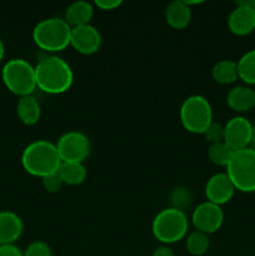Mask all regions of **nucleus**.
I'll return each mask as SVG.
<instances>
[{
	"instance_id": "17",
	"label": "nucleus",
	"mask_w": 255,
	"mask_h": 256,
	"mask_svg": "<svg viewBox=\"0 0 255 256\" xmlns=\"http://www.w3.org/2000/svg\"><path fill=\"white\" fill-rule=\"evenodd\" d=\"M92 16H94V5L84 0H78L66 8L64 20L70 25V28H78L90 24Z\"/></svg>"
},
{
	"instance_id": "2",
	"label": "nucleus",
	"mask_w": 255,
	"mask_h": 256,
	"mask_svg": "<svg viewBox=\"0 0 255 256\" xmlns=\"http://www.w3.org/2000/svg\"><path fill=\"white\" fill-rule=\"evenodd\" d=\"M62 159L56 145L48 140H35L26 145L22 154V166L32 176L42 179L58 172Z\"/></svg>"
},
{
	"instance_id": "4",
	"label": "nucleus",
	"mask_w": 255,
	"mask_h": 256,
	"mask_svg": "<svg viewBox=\"0 0 255 256\" xmlns=\"http://www.w3.org/2000/svg\"><path fill=\"white\" fill-rule=\"evenodd\" d=\"M189 220L185 212L166 208L155 215L152 222V232L162 245H170L186 238Z\"/></svg>"
},
{
	"instance_id": "31",
	"label": "nucleus",
	"mask_w": 255,
	"mask_h": 256,
	"mask_svg": "<svg viewBox=\"0 0 255 256\" xmlns=\"http://www.w3.org/2000/svg\"><path fill=\"white\" fill-rule=\"evenodd\" d=\"M4 55H5V45L2 42V40L0 39V62L4 59Z\"/></svg>"
},
{
	"instance_id": "25",
	"label": "nucleus",
	"mask_w": 255,
	"mask_h": 256,
	"mask_svg": "<svg viewBox=\"0 0 255 256\" xmlns=\"http://www.w3.org/2000/svg\"><path fill=\"white\" fill-rule=\"evenodd\" d=\"M202 136L210 144H215V142H224V125L219 124L216 122H212L209 126L206 128Z\"/></svg>"
},
{
	"instance_id": "16",
	"label": "nucleus",
	"mask_w": 255,
	"mask_h": 256,
	"mask_svg": "<svg viewBox=\"0 0 255 256\" xmlns=\"http://www.w3.org/2000/svg\"><path fill=\"white\" fill-rule=\"evenodd\" d=\"M164 16L166 24L172 29H185L192 22V8L185 0H174L168 4Z\"/></svg>"
},
{
	"instance_id": "24",
	"label": "nucleus",
	"mask_w": 255,
	"mask_h": 256,
	"mask_svg": "<svg viewBox=\"0 0 255 256\" xmlns=\"http://www.w3.org/2000/svg\"><path fill=\"white\" fill-rule=\"evenodd\" d=\"M190 202H192V195H190L189 190L185 189V188H176L172 192V208L184 212V208L189 206Z\"/></svg>"
},
{
	"instance_id": "13",
	"label": "nucleus",
	"mask_w": 255,
	"mask_h": 256,
	"mask_svg": "<svg viewBox=\"0 0 255 256\" xmlns=\"http://www.w3.org/2000/svg\"><path fill=\"white\" fill-rule=\"evenodd\" d=\"M235 192V188L232 185V180L226 175V172H218L205 184V196L208 202L216 204L219 206L226 204L232 200V195Z\"/></svg>"
},
{
	"instance_id": "33",
	"label": "nucleus",
	"mask_w": 255,
	"mask_h": 256,
	"mask_svg": "<svg viewBox=\"0 0 255 256\" xmlns=\"http://www.w3.org/2000/svg\"><path fill=\"white\" fill-rule=\"evenodd\" d=\"M252 8H254V10H255V0H254V5H252Z\"/></svg>"
},
{
	"instance_id": "27",
	"label": "nucleus",
	"mask_w": 255,
	"mask_h": 256,
	"mask_svg": "<svg viewBox=\"0 0 255 256\" xmlns=\"http://www.w3.org/2000/svg\"><path fill=\"white\" fill-rule=\"evenodd\" d=\"M42 184L45 192H49V194H56V192H59L60 190H62V188L64 186L58 172H54V174H50L48 175V176L42 178Z\"/></svg>"
},
{
	"instance_id": "10",
	"label": "nucleus",
	"mask_w": 255,
	"mask_h": 256,
	"mask_svg": "<svg viewBox=\"0 0 255 256\" xmlns=\"http://www.w3.org/2000/svg\"><path fill=\"white\" fill-rule=\"evenodd\" d=\"M254 0H238L228 16V28L238 36H245L255 30Z\"/></svg>"
},
{
	"instance_id": "8",
	"label": "nucleus",
	"mask_w": 255,
	"mask_h": 256,
	"mask_svg": "<svg viewBox=\"0 0 255 256\" xmlns=\"http://www.w3.org/2000/svg\"><path fill=\"white\" fill-rule=\"evenodd\" d=\"M55 145L62 162H84L90 154L89 138L78 130L64 132Z\"/></svg>"
},
{
	"instance_id": "32",
	"label": "nucleus",
	"mask_w": 255,
	"mask_h": 256,
	"mask_svg": "<svg viewBox=\"0 0 255 256\" xmlns=\"http://www.w3.org/2000/svg\"><path fill=\"white\" fill-rule=\"evenodd\" d=\"M250 148L255 150V125H252V142H250Z\"/></svg>"
},
{
	"instance_id": "7",
	"label": "nucleus",
	"mask_w": 255,
	"mask_h": 256,
	"mask_svg": "<svg viewBox=\"0 0 255 256\" xmlns=\"http://www.w3.org/2000/svg\"><path fill=\"white\" fill-rule=\"evenodd\" d=\"M225 169L235 190L255 192V150L246 148L234 152Z\"/></svg>"
},
{
	"instance_id": "14",
	"label": "nucleus",
	"mask_w": 255,
	"mask_h": 256,
	"mask_svg": "<svg viewBox=\"0 0 255 256\" xmlns=\"http://www.w3.org/2000/svg\"><path fill=\"white\" fill-rule=\"evenodd\" d=\"M24 224L22 218L10 210L0 212V245L14 244L22 235Z\"/></svg>"
},
{
	"instance_id": "30",
	"label": "nucleus",
	"mask_w": 255,
	"mask_h": 256,
	"mask_svg": "<svg viewBox=\"0 0 255 256\" xmlns=\"http://www.w3.org/2000/svg\"><path fill=\"white\" fill-rule=\"evenodd\" d=\"M152 256H175L174 252L169 248V245H160L152 252Z\"/></svg>"
},
{
	"instance_id": "6",
	"label": "nucleus",
	"mask_w": 255,
	"mask_h": 256,
	"mask_svg": "<svg viewBox=\"0 0 255 256\" xmlns=\"http://www.w3.org/2000/svg\"><path fill=\"white\" fill-rule=\"evenodd\" d=\"M180 122L186 132L200 134L212 124V108L209 100L202 95H192L182 102L179 110Z\"/></svg>"
},
{
	"instance_id": "21",
	"label": "nucleus",
	"mask_w": 255,
	"mask_h": 256,
	"mask_svg": "<svg viewBox=\"0 0 255 256\" xmlns=\"http://www.w3.org/2000/svg\"><path fill=\"white\" fill-rule=\"evenodd\" d=\"M239 79L248 86L255 85V49L249 50L236 62Z\"/></svg>"
},
{
	"instance_id": "26",
	"label": "nucleus",
	"mask_w": 255,
	"mask_h": 256,
	"mask_svg": "<svg viewBox=\"0 0 255 256\" xmlns=\"http://www.w3.org/2000/svg\"><path fill=\"white\" fill-rule=\"evenodd\" d=\"M24 256H52V248L42 240L30 242L26 246V249L22 252Z\"/></svg>"
},
{
	"instance_id": "29",
	"label": "nucleus",
	"mask_w": 255,
	"mask_h": 256,
	"mask_svg": "<svg viewBox=\"0 0 255 256\" xmlns=\"http://www.w3.org/2000/svg\"><path fill=\"white\" fill-rule=\"evenodd\" d=\"M0 256H24L15 244L0 245Z\"/></svg>"
},
{
	"instance_id": "18",
	"label": "nucleus",
	"mask_w": 255,
	"mask_h": 256,
	"mask_svg": "<svg viewBox=\"0 0 255 256\" xmlns=\"http://www.w3.org/2000/svg\"><path fill=\"white\" fill-rule=\"evenodd\" d=\"M18 119L26 126H32L40 120L42 108L39 102L32 95L19 98L16 104Z\"/></svg>"
},
{
	"instance_id": "11",
	"label": "nucleus",
	"mask_w": 255,
	"mask_h": 256,
	"mask_svg": "<svg viewBox=\"0 0 255 256\" xmlns=\"http://www.w3.org/2000/svg\"><path fill=\"white\" fill-rule=\"evenodd\" d=\"M252 132V122L246 118L238 115L228 120L224 125V142L232 152L246 149L250 148Z\"/></svg>"
},
{
	"instance_id": "12",
	"label": "nucleus",
	"mask_w": 255,
	"mask_h": 256,
	"mask_svg": "<svg viewBox=\"0 0 255 256\" xmlns=\"http://www.w3.org/2000/svg\"><path fill=\"white\" fill-rule=\"evenodd\" d=\"M102 34L92 24L72 28L70 46L82 55H92L99 52L102 46Z\"/></svg>"
},
{
	"instance_id": "1",
	"label": "nucleus",
	"mask_w": 255,
	"mask_h": 256,
	"mask_svg": "<svg viewBox=\"0 0 255 256\" xmlns=\"http://www.w3.org/2000/svg\"><path fill=\"white\" fill-rule=\"evenodd\" d=\"M36 89L45 94L59 95L66 92L74 82V72L62 58L49 54L35 65Z\"/></svg>"
},
{
	"instance_id": "3",
	"label": "nucleus",
	"mask_w": 255,
	"mask_h": 256,
	"mask_svg": "<svg viewBox=\"0 0 255 256\" xmlns=\"http://www.w3.org/2000/svg\"><path fill=\"white\" fill-rule=\"evenodd\" d=\"M72 28L64 18H46L32 29V42L42 52L55 54L70 46Z\"/></svg>"
},
{
	"instance_id": "9",
	"label": "nucleus",
	"mask_w": 255,
	"mask_h": 256,
	"mask_svg": "<svg viewBox=\"0 0 255 256\" xmlns=\"http://www.w3.org/2000/svg\"><path fill=\"white\" fill-rule=\"evenodd\" d=\"M192 222L195 230L210 235L222 228L224 222V212L222 206L206 200L192 210Z\"/></svg>"
},
{
	"instance_id": "23",
	"label": "nucleus",
	"mask_w": 255,
	"mask_h": 256,
	"mask_svg": "<svg viewBox=\"0 0 255 256\" xmlns=\"http://www.w3.org/2000/svg\"><path fill=\"white\" fill-rule=\"evenodd\" d=\"M232 152H234L224 142L210 144L208 148V158L212 164L218 166L226 168L228 162L232 159Z\"/></svg>"
},
{
	"instance_id": "28",
	"label": "nucleus",
	"mask_w": 255,
	"mask_h": 256,
	"mask_svg": "<svg viewBox=\"0 0 255 256\" xmlns=\"http://www.w3.org/2000/svg\"><path fill=\"white\" fill-rule=\"evenodd\" d=\"M122 4V0H95L94 6L102 12H112Z\"/></svg>"
},
{
	"instance_id": "19",
	"label": "nucleus",
	"mask_w": 255,
	"mask_h": 256,
	"mask_svg": "<svg viewBox=\"0 0 255 256\" xmlns=\"http://www.w3.org/2000/svg\"><path fill=\"white\" fill-rule=\"evenodd\" d=\"M60 179L62 184L69 186H78L82 184L86 179L88 170L84 162H62L59 169H58Z\"/></svg>"
},
{
	"instance_id": "22",
	"label": "nucleus",
	"mask_w": 255,
	"mask_h": 256,
	"mask_svg": "<svg viewBox=\"0 0 255 256\" xmlns=\"http://www.w3.org/2000/svg\"><path fill=\"white\" fill-rule=\"evenodd\" d=\"M210 246L209 235L198 230L189 232L185 238V248L192 256H202L208 252Z\"/></svg>"
},
{
	"instance_id": "20",
	"label": "nucleus",
	"mask_w": 255,
	"mask_h": 256,
	"mask_svg": "<svg viewBox=\"0 0 255 256\" xmlns=\"http://www.w3.org/2000/svg\"><path fill=\"white\" fill-rule=\"evenodd\" d=\"M212 76L218 84L222 85H230L234 84L239 79L238 74V65L236 62L232 60H220L212 66Z\"/></svg>"
},
{
	"instance_id": "5",
	"label": "nucleus",
	"mask_w": 255,
	"mask_h": 256,
	"mask_svg": "<svg viewBox=\"0 0 255 256\" xmlns=\"http://www.w3.org/2000/svg\"><path fill=\"white\" fill-rule=\"evenodd\" d=\"M2 79L5 88L16 96L32 95L36 89L35 66L28 60L15 58L8 60L2 70Z\"/></svg>"
},
{
	"instance_id": "15",
	"label": "nucleus",
	"mask_w": 255,
	"mask_h": 256,
	"mask_svg": "<svg viewBox=\"0 0 255 256\" xmlns=\"http://www.w3.org/2000/svg\"><path fill=\"white\" fill-rule=\"evenodd\" d=\"M226 104L236 112H246L255 108V90L248 85L234 86L226 95Z\"/></svg>"
}]
</instances>
